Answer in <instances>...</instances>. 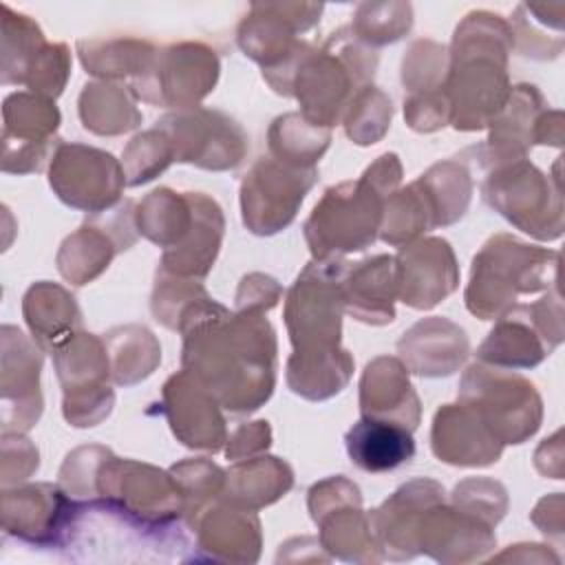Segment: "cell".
<instances>
[{"instance_id":"1","label":"cell","mask_w":565,"mask_h":565,"mask_svg":"<svg viewBox=\"0 0 565 565\" xmlns=\"http://www.w3.org/2000/svg\"><path fill=\"white\" fill-rule=\"evenodd\" d=\"M185 333L183 364L232 413H249L274 388L276 344L267 320L243 311L230 316L203 298L190 305L179 322Z\"/></svg>"},{"instance_id":"2","label":"cell","mask_w":565,"mask_h":565,"mask_svg":"<svg viewBox=\"0 0 565 565\" xmlns=\"http://www.w3.org/2000/svg\"><path fill=\"white\" fill-rule=\"evenodd\" d=\"M135 216L139 232L166 247L163 271L207 274L223 234V216L214 201L201 194L177 196L170 190H157Z\"/></svg>"},{"instance_id":"3","label":"cell","mask_w":565,"mask_h":565,"mask_svg":"<svg viewBox=\"0 0 565 565\" xmlns=\"http://www.w3.org/2000/svg\"><path fill=\"white\" fill-rule=\"evenodd\" d=\"M397 157L380 179V161L371 166L360 181H347L329 188L305 225V236L318 260L333 254L360 252L373 243L382 221V196L388 194L399 177ZM391 196V194H388Z\"/></svg>"},{"instance_id":"4","label":"cell","mask_w":565,"mask_h":565,"mask_svg":"<svg viewBox=\"0 0 565 565\" xmlns=\"http://www.w3.org/2000/svg\"><path fill=\"white\" fill-rule=\"evenodd\" d=\"M556 252L534 249L510 236H497L475 258L466 305L483 320L494 318L514 302L519 291H539L552 285L547 276L556 278Z\"/></svg>"},{"instance_id":"5","label":"cell","mask_w":565,"mask_h":565,"mask_svg":"<svg viewBox=\"0 0 565 565\" xmlns=\"http://www.w3.org/2000/svg\"><path fill=\"white\" fill-rule=\"evenodd\" d=\"M459 397L501 444H521L541 424V399L519 375L475 364L461 380Z\"/></svg>"},{"instance_id":"6","label":"cell","mask_w":565,"mask_h":565,"mask_svg":"<svg viewBox=\"0 0 565 565\" xmlns=\"http://www.w3.org/2000/svg\"><path fill=\"white\" fill-rule=\"evenodd\" d=\"M316 174L313 166L263 157L241 188L245 225L254 234H274L289 225Z\"/></svg>"},{"instance_id":"7","label":"cell","mask_w":565,"mask_h":565,"mask_svg":"<svg viewBox=\"0 0 565 565\" xmlns=\"http://www.w3.org/2000/svg\"><path fill=\"white\" fill-rule=\"evenodd\" d=\"M561 296L510 309L481 344L479 358L497 366H536L563 338Z\"/></svg>"},{"instance_id":"8","label":"cell","mask_w":565,"mask_h":565,"mask_svg":"<svg viewBox=\"0 0 565 565\" xmlns=\"http://www.w3.org/2000/svg\"><path fill=\"white\" fill-rule=\"evenodd\" d=\"M483 194L499 214L523 232L547 241L561 236V212L550 210V203L561 205V194L558 190L550 192V181L525 159L510 161L488 177Z\"/></svg>"},{"instance_id":"9","label":"cell","mask_w":565,"mask_h":565,"mask_svg":"<svg viewBox=\"0 0 565 565\" xmlns=\"http://www.w3.org/2000/svg\"><path fill=\"white\" fill-rule=\"evenodd\" d=\"M4 532L38 547H62L73 539L84 510L49 483L4 492Z\"/></svg>"},{"instance_id":"10","label":"cell","mask_w":565,"mask_h":565,"mask_svg":"<svg viewBox=\"0 0 565 565\" xmlns=\"http://www.w3.org/2000/svg\"><path fill=\"white\" fill-rule=\"evenodd\" d=\"M157 128L168 135L177 161L225 170L234 168L245 152L243 130L221 113H177L163 117Z\"/></svg>"},{"instance_id":"11","label":"cell","mask_w":565,"mask_h":565,"mask_svg":"<svg viewBox=\"0 0 565 565\" xmlns=\"http://www.w3.org/2000/svg\"><path fill=\"white\" fill-rule=\"evenodd\" d=\"M124 170L102 150L86 146H60L51 166V188L79 210L99 212L110 207L121 192Z\"/></svg>"},{"instance_id":"12","label":"cell","mask_w":565,"mask_h":565,"mask_svg":"<svg viewBox=\"0 0 565 565\" xmlns=\"http://www.w3.org/2000/svg\"><path fill=\"white\" fill-rule=\"evenodd\" d=\"M444 501V490L435 481H413L399 488L393 499L369 516L380 550L393 561L413 558L419 554L417 534L422 525L419 510Z\"/></svg>"},{"instance_id":"13","label":"cell","mask_w":565,"mask_h":565,"mask_svg":"<svg viewBox=\"0 0 565 565\" xmlns=\"http://www.w3.org/2000/svg\"><path fill=\"white\" fill-rule=\"evenodd\" d=\"M163 406L174 435L192 448L218 450L223 444V419L214 395L188 371L172 375L163 386Z\"/></svg>"},{"instance_id":"14","label":"cell","mask_w":565,"mask_h":565,"mask_svg":"<svg viewBox=\"0 0 565 565\" xmlns=\"http://www.w3.org/2000/svg\"><path fill=\"white\" fill-rule=\"evenodd\" d=\"M338 285L344 309L358 320L373 324L393 320V298L399 294L395 258L375 256L355 265L342 263Z\"/></svg>"},{"instance_id":"15","label":"cell","mask_w":565,"mask_h":565,"mask_svg":"<svg viewBox=\"0 0 565 565\" xmlns=\"http://www.w3.org/2000/svg\"><path fill=\"white\" fill-rule=\"evenodd\" d=\"M490 527L463 510H444L437 503L422 516L417 547L444 563L475 561L494 547Z\"/></svg>"},{"instance_id":"16","label":"cell","mask_w":565,"mask_h":565,"mask_svg":"<svg viewBox=\"0 0 565 565\" xmlns=\"http://www.w3.org/2000/svg\"><path fill=\"white\" fill-rule=\"evenodd\" d=\"M503 444L470 411L444 406L433 424L435 455L455 466H488L499 459Z\"/></svg>"},{"instance_id":"17","label":"cell","mask_w":565,"mask_h":565,"mask_svg":"<svg viewBox=\"0 0 565 565\" xmlns=\"http://www.w3.org/2000/svg\"><path fill=\"white\" fill-rule=\"evenodd\" d=\"M362 415L388 419L413 430L419 419V402L411 388L408 375L397 360L380 358L366 366L362 377Z\"/></svg>"},{"instance_id":"18","label":"cell","mask_w":565,"mask_h":565,"mask_svg":"<svg viewBox=\"0 0 565 565\" xmlns=\"http://www.w3.org/2000/svg\"><path fill=\"white\" fill-rule=\"evenodd\" d=\"M397 260L399 274V296L406 305H415L424 278L428 280V302L430 307L446 298L457 287L455 256L446 241L428 238L417 245L406 247Z\"/></svg>"},{"instance_id":"19","label":"cell","mask_w":565,"mask_h":565,"mask_svg":"<svg viewBox=\"0 0 565 565\" xmlns=\"http://www.w3.org/2000/svg\"><path fill=\"white\" fill-rule=\"evenodd\" d=\"M347 452L351 461L366 472H388L408 463L415 455V441L406 426L362 417L347 433Z\"/></svg>"},{"instance_id":"20","label":"cell","mask_w":565,"mask_h":565,"mask_svg":"<svg viewBox=\"0 0 565 565\" xmlns=\"http://www.w3.org/2000/svg\"><path fill=\"white\" fill-rule=\"evenodd\" d=\"M199 530V550L212 561H256L258 558V521L249 510L218 508L210 510L203 521L194 525Z\"/></svg>"},{"instance_id":"21","label":"cell","mask_w":565,"mask_h":565,"mask_svg":"<svg viewBox=\"0 0 565 565\" xmlns=\"http://www.w3.org/2000/svg\"><path fill=\"white\" fill-rule=\"evenodd\" d=\"M291 470L287 463L274 457H260L249 463H241L227 472L225 492L232 494V503L256 510L282 497L291 488Z\"/></svg>"}]
</instances>
